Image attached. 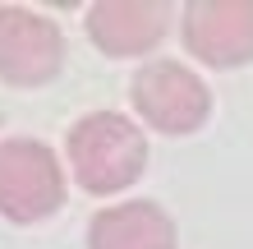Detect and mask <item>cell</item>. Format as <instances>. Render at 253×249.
I'll return each instance as SVG.
<instances>
[{
  "instance_id": "obj_1",
  "label": "cell",
  "mask_w": 253,
  "mask_h": 249,
  "mask_svg": "<svg viewBox=\"0 0 253 249\" xmlns=\"http://www.w3.org/2000/svg\"><path fill=\"white\" fill-rule=\"evenodd\" d=\"M69 171L87 194H120L147 166V139L143 129L120 111H92L69 129L65 139Z\"/></svg>"
},
{
  "instance_id": "obj_2",
  "label": "cell",
  "mask_w": 253,
  "mask_h": 249,
  "mask_svg": "<svg viewBox=\"0 0 253 249\" xmlns=\"http://www.w3.org/2000/svg\"><path fill=\"white\" fill-rule=\"evenodd\" d=\"M65 203V171L55 152L37 139H5L0 143V217L33 226L60 212Z\"/></svg>"
},
{
  "instance_id": "obj_3",
  "label": "cell",
  "mask_w": 253,
  "mask_h": 249,
  "mask_svg": "<svg viewBox=\"0 0 253 249\" xmlns=\"http://www.w3.org/2000/svg\"><path fill=\"white\" fill-rule=\"evenodd\" d=\"M133 111L143 115V125H152L157 134H193L212 115V93L207 83L180 60H147L129 83Z\"/></svg>"
},
{
  "instance_id": "obj_4",
  "label": "cell",
  "mask_w": 253,
  "mask_h": 249,
  "mask_svg": "<svg viewBox=\"0 0 253 249\" xmlns=\"http://www.w3.org/2000/svg\"><path fill=\"white\" fill-rule=\"evenodd\" d=\"M65 65V33L55 19L23 5H0V83L42 88Z\"/></svg>"
},
{
  "instance_id": "obj_5",
  "label": "cell",
  "mask_w": 253,
  "mask_h": 249,
  "mask_svg": "<svg viewBox=\"0 0 253 249\" xmlns=\"http://www.w3.org/2000/svg\"><path fill=\"white\" fill-rule=\"evenodd\" d=\"M184 47L212 69L253 60V0H193L184 5Z\"/></svg>"
},
{
  "instance_id": "obj_6",
  "label": "cell",
  "mask_w": 253,
  "mask_h": 249,
  "mask_svg": "<svg viewBox=\"0 0 253 249\" xmlns=\"http://www.w3.org/2000/svg\"><path fill=\"white\" fill-rule=\"evenodd\" d=\"M170 28V5L161 0H101L87 9V37L106 55H147Z\"/></svg>"
},
{
  "instance_id": "obj_7",
  "label": "cell",
  "mask_w": 253,
  "mask_h": 249,
  "mask_svg": "<svg viewBox=\"0 0 253 249\" xmlns=\"http://www.w3.org/2000/svg\"><path fill=\"white\" fill-rule=\"evenodd\" d=\"M87 249H175V222L152 199L111 203L87 226Z\"/></svg>"
}]
</instances>
